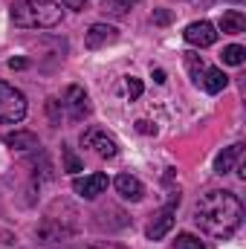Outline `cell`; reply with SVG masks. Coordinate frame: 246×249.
Segmentation results:
<instances>
[{"instance_id":"1","label":"cell","mask_w":246,"mask_h":249,"mask_svg":"<svg viewBox=\"0 0 246 249\" xmlns=\"http://www.w3.org/2000/svg\"><path fill=\"white\" fill-rule=\"evenodd\" d=\"M194 223L211 235V238H232L241 223H244V203L232 194V191H223V188H211L206 194H200L197 206H194Z\"/></svg>"},{"instance_id":"2","label":"cell","mask_w":246,"mask_h":249,"mask_svg":"<svg viewBox=\"0 0 246 249\" xmlns=\"http://www.w3.org/2000/svg\"><path fill=\"white\" fill-rule=\"evenodd\" d=\"M61 3L53 0H15L12 3V23L23 29H53L61 23Z\"/></svg>"},{"instance_id":"3","label":"cell","mask_w":246,"mask_h":249,"mask_svg":"<svg viewBox=\"0 0 246 249\" xmlns=\"http://www.w3.org/2000/svg\"><path fill=\"white\" fill-rule=\"evenodd\" d=\"M72 217H78V214H72ZM72 217H58L53 209L47 212V217L41 220V226H38V238H41V244H50V247H55V244H64V241H70L72 235H75V220Z\"/></svg>"},{"instance_id":"4","label":"cell","mask_w":246,"mask_h":249,"mask_svg":"<svg viewBox=\"0 0 246 249\" xmlns=\"http://www.w3.org/2000/svg\"><path fill=\"white\" fill-rule=\"evenodd\" d=\"M23 116H26V96L18 87L0 81V122L15 124V122H20Z\"/></svg>"},{"instance_id":"5","label":"cell","mask_w":246,"mask_h":249,"mask_svg":"<svg viewBox=\"0 0 246 249\" xmlns=\"http://www.w3.org/2000/svg\"><path fill=\"white\" fill-rule=\"evenodd\" d=\"M58 107H61V116H67L70 122H81L84 116H90V99L78 84H70L64 90L58 99Z\"/></svg>"},{"instance_id":"6","label":"cell","mask_w":246,"mask_h":249,"mask_svg":"<svg viewBox=\"0 0 246 249\" xmlns=\"http://www.w3.org/2000/svg\"><path fill=\"white\" fill-rule=\"evenodd\" d=\"M81 145L90 148V151H93L96 157H102V160H113V157L119 154L116 139L107 136L102 127H90V130H84V133H81Z\"/></svg>"},{"instance_id":"7","label":"cell","mask_w":246,"mask_h":249,"mask_svg":"<svg viewBox=\"0 0 246 249\" xmlns=\"http://www.w3.org/2000/svg\"><path fill=\"white\" fill-rule=\"evenodd\" d=\"M177 206H180V194H171V203L162 206V209L151 217V223H148V238H151V241H162V238L171 232V226H174V214H177Z\"/></svg>"},{"instance_id":"8","label":"cell","mask_w":246,"mask_h":249,"mask_svg":"<svg viewBox=\"0 0 246 249\" xmlns=\"http://www.w3.org/2000/svg\"><path fill=\"white\" fill-rule=\"evenodd\" d=\"M105 188H107V174H87L72 180V191L84 200H96L99 194H105Z\"/></svg>"},{"instance_id":"9","label":"cell","mask_w":246,"mask_h":249,"mask_svg":"<svg viewBox=\"0 0 246 249\" xmlns=\"http://www.w3.org/2000/svg\"><path fill=\"white\" fill-rule=\"evenodd\" d=\"M185 41H188L191 47H211V44L217 41V29H214V23H209V20H194V23L185 29Z\"/></svg>"},{"instance_id":"10","label":"cell","mask_w":246,"mask_h":249,"mask_svg":"<svg viewBox=\"0 0 246 249\" xmlns=\"http://www.w3.org/2000/svg\"><path fill=\"white\" fill-rule=\"evenodd\" d=\"M116 38H119V32H116L113 26H107V23H93V26L87 29V35H84V44H87V50H102V47L113 44Z\"/></svg>"},{"instance_id":"11","label":"cell","mask_w":246,"mask_h":249,"mask_svg":"<svg viewBox=\"0 0 246 249\" xmlns=\"http://www.w3.org/2000/svg\"><path fill=\"white\" fill-rule=\"evenodd\" d=\"M113 186H116V191L122 194L124 200H130V203H139V200L145 197V186H142L136 177H130V174H119V177L113 180Z\"/></svg>"},{"instance_id":"12","label":"cell","mask_w":246,"mask_h":249,"mask_svg":"<svg viewBox=\"0 0 246 249\" xmlns=\"http://www.w3.org/2000/svg\"><path fill=\"white\" fill-rule=\"evenodd\" d=\"M197 84H200L206 93H220V90L229 84V78H226V72H223V70H217V67H206V70H203V75L197 78Z\"/></svg>"},{"instance_id":"13","label":"cell","mask_w":246,"mask_h":249,"mask_svg":"<svg viewBox=\"0 0 246 249\" xmlns=\"http://www.w3.org/2000/svg\"><path fill=\"white\" fill-rule=\"evenodd\" d=\"M3 142H6L9 148H15V151H38V148H41V142H38V136H35L32 130H15V133H6Z\"/></svg>"},{"instance_id":"14","label":"cell","mask_w":246,"mask_h":249,"mask_svg":"<svg viewBox=\"0 0 246 249\" xmlns=\"http://www.w3.org/2000/svg\"><path fill=\"white\" fill-rule=\"evenodd\" d=\"M241 157H244V145H229V148H223V154L214 160V171H217V174H229V171L241 162Z\"/></svg>"},{"instance_id":"15","label":"cell","mask_w":246,"mask_h":249,"mask_svg":"<svg viewBox=\"0 0 246 249\" xmlns=\"http://www.w3.org/2000/svg\"><path fill=\"white\" fill-rule=\"evenodd\" d=\"M220 29L226 32V35H241L246 32V15L241 9H229V12H223V18H220Z\"/></svg>"},{"instance_id":"16","label":"cell","mask_w":246,"mask_h":249,"mask_svg":"<svg viewBox=\"0 0 246 249\" xmlns=\"http://www.w3.org/2000/svg\"><path fill=\"white\" fill-rule=\"evenodd\" d=\"M136 3H139V0H105V3H102V12L110 15V18H124Z\"/></svg>"},{"instance_id":"17","label":"cell","mask_w":246,"mask_h":249,"mask_svg":"<svg viewBox=\"0 0 246 249\" xmlns=\"http://www.w3.org/2000/svg\"><path fill=\"white\" fill-rule=\"evenodd\" d=\"M223 64H229V67H241L246 61V50L244 47H238V44H229L226 50H223Z\"/></svg>"},{"instance_id":"18","label":"cell","mask_w":246,"mask_h":249,"mask_svg":"<svg viewBox=\"0 0 246 249\" xmlns=\"http://www.w3.org/2000/svg\"><path fill=\"white\" fill-rule=\"evenodd\" d=\"M61 157H64V171H67V174H78V171H84V162L72 154V148L61 145Z\"/></svg>"},{"instance_id":"19","label":"cell","mask_w":246,"mask_h":249,"mask_svg":"<svg viewBox=\"0 0 246 249\" xmlns=\"http://www.w3.org/2000/svg\"><path fill=\"white\" fill-rule=\"evenodd\" d=\"M185 64H188V72L194 75V81L203 75V70H206V64H203V58L197 55V53H185Z\"/></svg>"},{"instance_id":"20","label":"cell","mask_w":246,"mask_h":249,"mask_svg":"<svg viewBox=\"0 0 246 249\" xmlns=\"http://www.w3.org/2000/svg\"><path fill=\"white\" fill-rule=\"evenodd\" d=\"M174 249H206V247H203L194 235H188V232H185V235H177V244H174Z\"/></svg>"},{"instance_id":"21","label":"cell","mask_w":246,"mask_h":249,"mask_svg":"<svg viewBox=\"0 0 246 249\" xmlns=\"http://www.w3.org/2000/svg\"><path fill=\"white\" fill-rule=\"evenodd\" d=\"M142 90H145V87H142V81L130 75V78H127V96H130V99H139V96H142Z\"/></svg>"},{"instance_id":"22","label":"cell","mask_w":246,"mask_h":249,"mask_svg":"<svg viewBox=\"0 0 246 249\" xmlns=\"http://www.w3.org/2000/svg\"><path fill=\"white\" fill-rule=\"evenodd\" d=\"M154 23H159V26L171 23V12H165V9H157V12H154Z\"/></svg>"},{"instance_id":"23","label":"cell","mask_w":246,"mask_h":249,"mask_svg":"<svg viewBox=\"0 0 246 249\" xmlns=\"http://www.w3.org/2000/svg\"><path fill=\"white\" fill-rule=\"evenodd\" d=\"M64 9H75V12H84L87 9V0H61Z\"/></svg>"},{"instance_id":"24","label":"cell","mask_w":246,"mask_h":249,"mask_svg":"<svg viewBox=\"0 0 246 249\" xmlns=\"http://www.w3.org/2000/svg\"><path fill=\"white\" fill-rule=\"evenodd\" d=\"M78 249H124L122 244H90V247H78Z\"/></svg>"},{"instance_id":"25","label":"cell","mask_w":246,"mask_h":249,"mask_svg":"<svg viewBox=\"0 0 246 249\" xmlns=\"http://www.w3.org/2000/svg\"><path fill=\"white\" fill-rule=\"evenodd\" d=\"M136 127H139L142 133H154V130H157V127H151V122H136Z\"/></svg>"},{"instance_id":"26","label":"cell","mask_w":246,"mask_h":249,"mask_svg":"<svg viewBox=\"0 0 246 249\" xmlns=\"http://www.w3.org/2000/svg\"><path fill=\"white\" fill-rule=\"evenodd\" d=\"M154 81L157 84H165V70H154Z\"/></svg>"},{"instance_id":"27","label":"cell","mask_w":246,"mask_h":249,"mask_svg":"<svg viewBox=\"0 0 246 249\" xmlns=\"http://www.w3.org/2000/svg\"><path fill=\"white\" fill-rule=\"evenodd\" d=\"M9 67H12V70H23V67H26V61H23V58H12V61H9Z\"/></svg>"}]
</instances>
